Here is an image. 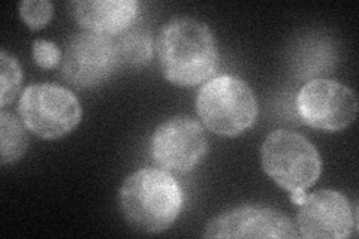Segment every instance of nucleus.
<instances>
[{"label":"nucleus","instance_id":"9b49d317","mask_svg":"<svg viewBox=\"0 0 359 239\" xmlns=\"http://www.w3.org/2000/svg\"><path fill=\"white\" fill-rule=\"evenodd\" d=\"M75 21L84 30L105 36H118L138 15L135 0H84L69 4Z\"/></svg>","mask_w":359,"mask_h":239},{"label":"nucleus","instance_id":"2eb2a0df","mask_svg":"<svg viewBox=\"0 0 359 239\" xmlns=\"http://www.w3.org/2000/svg\"><path fill=\"white\" fill-rule=\"evenodd\" d=\"M21 20L33 29L39 30L50 22L53 17V4L48 0H25L18 6Z\"/></svg>","mask_w":359,"mask_h":239},{"label":"nucleus","instance_id":"f257e3e1","mask_svg":"<svg viewBox=\"0 0 359 239\" xmlns=\"http://www.w3.org/2000/svg\"><path fill=\"white\" fill-rule=\"evenodd\" d=\"M163 76L180 87H194L215 74L219 50L211 29L196 18L175 17L162 27L156 42Z\"/></svg>","mask_w":359,"mask_h":239},{"label":"nucleus","instance_id":"0eeeda50","mask_svg":"<svg viewBox=\"0 0 359 239\" xmlns=\"http://www.w3.org/2000/svg\"><path fill=\"white\" fill-rule=\"evenodd\" d=\"M118 64L114 38L84 30L67 41L62 57V75L78 88H92L104 84Z\"/></svg>","mask_w":359,"mask_h":239},{"label":"nucleus","instance_id":"7ed1b4c3","mask_svg":"<svg viewBox=\"0 0 359 239\" xmlns=\"http://www.w3.org/2000/svg\"><path fill=\"white\" fill-rule=\"evenodd\" d=\"M261 163L266 175L287 190L295 203L306 198L322 172L316 146L306 136L283 129L266 136L261 148Z\"/></svg>","mask_w":359,"mask_h":239},{"label":"nucleus","instance_id":"dca6fc26","mask_svg":"<svg viewBox=\"0 0 359 239\" xmlns=\"http://www.w3.org/2000/svg\"><path fill=\"white\" fill-rule=\"evenodd\" d=\"M32 54L35 63L43 69H53L62 63L63 53L60 48L51 41L36 39L32 45Z\"/></svg>","mask_w":359,"mask_h":239},{"label":"nucleus","instance_id":"f03ea898","mask_svg":"<svg viewBox=\"0 0 359 239\" xmlns=\"http://www.w3.org/2000/svg\"><path fill=\"white\" fill-rule=\"evenodd\" d=\"M118 207L135 231L159 233L171 227L182 212V186L165 169H140L123 181Z\"/></svg>","mask_w":359,"mask_h":239},{"label":"nucleus","instance_id":"423d86ee","mask_svg":"<svg viewBox=\"0 0 359 239\" xmlns=\"http://www.w3.org/2000/svg\"><path fill=\"white\" fill-rule=\"evenodd\" d=\"M297 111L307 126L339 132L349 128L358 114L353 90L334 79H311L297 95Z\"/></svg>","mask_w":359,"mask_h":239},{"label":"nucleus","instance_id":"1a4fd4ad","mask_svg":"<svg viewBox=\"0 0 359 239\" xmlns=\"http://www.w3.org/2000/svg\"><path fill=\"white\" fill-rule=\"evenodd\" d=\"M298 207L295 226L302 238L343 239L356 229V212L349 199L337 190L314 191Z\"/></svg>","mask_w":359,"mask_h":239},{"label":"nucleus","instance_id":"9d476101","mask_svg":"<svg viewBox=\"0 0 359 239\" xmlns=\"http://www.w3.org/2000/svg\"><path fill=\"white\" fill-rule=\"evenodd\" d=\"M205 238H298L297 226L283 212L273 208L245 205L224 211L212 219Z\"/></svg>","mask_w":359,"mask_h":239},{"label":"nucleus","instance_id":"20e7f679","mask_svg":"<svg viewBox=\"0 0 359 239\" xmlns=\"http://www.w3.org/2000/svg\"><path fill=\"white\" fill-rule=\"evenodd\" d=\"M196 111L208 130L237 136L256 123L259 107L252 87L241 78L219 75L201 87Z\"/></svg>","mask_w":359,"mask_h":239},{"label":"nucleus","instance_id":"ddd939ff","mask_svg":"<svg viewBox=\"0 0 359 239\" xmlns=\"http://www.w3.org/2000/svg\"><path fill=\"white\" fill-rule=\"evenodd\" d=\"M116 47L120 64L141 66L149 63L153 57V38L147 30L141 27H129L117 38Z\"/></svg>","mask_w":359,"mask_h":239},{"label":"nucleus","instance_id":"39448f33","mask_svg":"<svg viewBox=\"0 0 359 239\" xmlns=\"http://www.w3.org/2000/svg\"><path fill=\"white\" fill-rule=\"evenodd\" d=\"M20 118L29 132L42 139H59L69 135L83 117L76 96L62 86L32 84L21 93Z\"/></svg>","mask_w":359,"mask_h":239},{"label":"nucleus","instance_id":"4468645a","mask_svg":"<svg viewBox=\"0 0 359 239\" xmlns=\"http://www.w3.org/2000/svg\"><path fill=\"white\" fill-rule=\"evenodd\" d=\"M22 81V71L18 60L5 50L0 54V105L5 108L15 99Z\"/></svg>","mask_w":359,"mask_h":239},{"label":"nucleus","instance_id":"6e6552de","mask_svg":"<svg viewBox=\"0 0 359 239\" xmlns=\"http://www.w3.org/2000/svg\"><path fill=\"white\" fill-rule=\"evenodd\" d=\"M207 136L201 124L187 116L162 123L151 136L153 161L168 172H189L207 154Z\"/></svg>","mask_w":359,"mask_h":239},{"label":"nucleus","instance_id":"f8f14e48","mask_svg":"<svg viewBox=\"0 0 359 239\" xmlns=\"http://www.w3.org/2000/svg\"><path fill=\"white\" fill-rule=\"evenodd\" d=\"M25 123L8 111L0 112V158L2 165L15 163L26 154L29 138Z\"/></svg>","mask_w":359,"mask_h":239}]
</instances>
